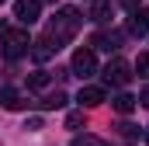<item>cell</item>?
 Listing matches in <instances>:
<instances>
[{"mask_svg": "<svg viewBox=\"0 0 149 146\" xmlns=\"http://www.w3.org/2000/svg\"><path fill=\"white\" fill-rule=\"evenodd\" d=\"M80 21H83V18H80V11H76V7H63V11H59V18L49 25V32H45V38H42V42H45L52 52H56V49H63V42L76 35Z\"/></svg>", "mask_w": 149, "mask_h": 146, "instance_id": "1", "label": "cell"}, {"mask_svg": "<svg viewBox=\"0 0 149 146\" xmlns=\"http://www.w3.org/2000/svg\"><path fill=\"white\" fill-rule=\"evenodd\" d=\"M0 52L7 56V59H17V56H24V52H31V38L24 28H7L3 35H0Z\"/></svg>", "mask_w": 149, "mask_h": 146, "instance_id": "2", "label": "cell"}, {"mask_svg": "<svg viewBox=\"0 0 149 146\" xmlns=\"http://www.w3.org/2000/svg\"><path fill=\"white\" fill-rule=\"evenodd\" d=\"M132 77H135V73H132V63H125V59H111V63L104 66V80L114 84V87H125Z\"/></svg>", "mask_w": 149, "mask_h": 146, "instance_id": "3", "label": "cell"}, {"mask_svg": "<svg viewBox=\"0 0 149 146\" xmlns=\"http://www.w3.org/2000/svg\"><path fill=\"white\" fill-rule=\"evenodd\" d=\"M94 70H97L94 49H76V52H73V73H76V77H90Z\"/></svg>", "mask_w": 149, "mask_h": 146, "instance_id": "4", "label": "cell"}, {"mask_svg": "<svg viewBox=\"0 0 149 146\" xmlns=\"http://www.w3.org/2000/svg\"><path fill=\"white\" fill-rule=\"evenodd\" d=\"M38 11H42V4H38V0H14V18H17V21H24V25L38 21Z\"/></svg>", "mask_w": 149, "mask_h": 146, "instance_id": "5", "label": "cell"}, {"mask_svg": "<svg viewBox=\"0 0 149 146\" xmlns=\"http://www.w3.org/2000/svg\"><path fill=\"white\" fill-rule=\"evenodd\" d=\"M76 101H80L83 108H97V105H104V101H108V94H104V87H83Z\"/></svg>", "mask_w": 149, "mask_h": 146, "instance_id": "6", "label": "cell"}, {"mask_svg": "<svg viewBox=\"0 0 149 146\" xmlns=\"http://www.w3.org/2000/svg\"><path fill=\"white\" fill-rule=\"evenodd\" d=\"M0 105H3L7 111H14V108H21L24 101H21V94H17L14 87H3V91H0Z\"/></svg>", "mask_w": 149, "mask_h": 146, "instance_id": "7", "label": "cell"}, {"mask_svg": "<svg viewBox=\"0 0 149 146\" xmlns=\"http://www.w3.org/2000/svg\"><path fill=\"white\" fill-rule=\"evenodd\" d=\"M132 32L149 35V11H132Z\"/></svg>", "mask_w": 149, "mask_h": 146, "instance_id": "8", "label": "cell"}, {"mask_svg": "<svg viewBox=\"0 0 149 146\" xmlns=\"http://www.w3.org/2000/svg\"><path fill=\"white\" fill-rule=\"evenodd\" d=\"M49 84H52V77H49L45 70H35L31 77H28V87H31V91H45Z\"/></svg>", "mask_w": 149, "mask_h": 146, "instance_id": "9", "label": "cell"}, {"mask_svg": "<svg viewBox=\"0 0 149 146\" xmlns=\"http://www.w3.org/2000/svg\"><path fill=\"white\" fill-rule=\"evenodd\" d=\"M90 14H94V21H111V4L108 0H94Z\"/></svg>", "mask_w": 149, "mask_h": 146, "instance_id": "10", "label": "cell"}, {"mask_svg": "<svg viewBox=\"0 0 149 146\" xmlns=\"http://www.w3.org/2000/svg\"><path fill=\"white\" fill-rule=\"evenodd\" d=\"M111 105H114V111H121V115H128V111L135 108V98H132V94H118V98H114Z\"/></svg>", "mask_w": 149, "mask_h": 146, "instance_id": "11", "label": "cell"}, {"mask_svg": "<svg viewBox=\"0 0 149 146\" xmlns=\"http://www.w3.org/2000/svg\"><path fill=\"white\" fill-rule=\"evenodd\" d=\"M63 105H66V94H63V91H56L52 98H45V101H42V108H63Z\"/></svg>", "mask_w": 149, "mask_h": 146, "instance_id": "12", "label": "cell"}, {"mask_svg": "<svg viewBox=\"0 0 149 146\" xmlns=\"http://www.w3.org/2000/svg\"><path fill=\"white\" fill-rule=\"evenodd\" d=\"M132 70L139 73V77H149V52H142V56H139V63H135Z\"/></svg>", "mask_w": 149, "mask_h": 146, "instance_id": "13", "label": "cell"}, {"mask_svg": "<svg viewBox=\"0 0 149 146\" xmlns=\"http://www.w3.org/2000/svg\"><path fill=\"white\" fill-rule=\"evenodd\" d=\"M80 122H83V111H70V115H66V125H70V129H76Z\"/></svg>", "mask_w": 149, "mask_h": 146, "instance_id": "14", "label": "cell"}, {"mask_svg": "<svg viewBox=\"0 0 149 146\" xmlns=\"http://www.w3.org/2000/svg\"><path fill=\"white\" fill-rule=\"evenodd\" d=\"M73 146H104V143H101V139H90V136H83V139H76Z\"/></svg>", "mask_w": 149, "mask_h": 146, "instance_id": "15", "label": "cell"}, {"mask_svg": "<svg viewBox=\"0 0 149 146\" xmlns=\"http://www.w3.org/2000/svg\"><path fill=\"white\" fill-rule=\"evenodd\" d=\"M121 7H128V11H139V0H118Z\"/></svg>", "mask_w": 149, "mask_h": 146, "instance_id": "16", "label": "cell"}, {"mask_svg": "<svg viewBox=\"0 0 149 146\" xmlns=\"http://www.w3.org/2000/svg\"><path fill=\"white\" fill-rule=\"evenodd\" d=\"M139 101H142V108H149V87L142 91V94H139Z\"/></svg>", "mask_w": 149, "mask_h": 146, "instance_id": "17", "label": "cell"}, {"mask_svg": "<svg viewBox=\"0 0 149 146\" xmlns=\"http://www.w3.org/2000/svg\"><path fill=\"white\" fill-rule=\"evenodd\" d=\"M146 146H149V129H146Z\"/></svg>", "mask_w": 149, "mask_h": 146, "instance_id": "18", "label": "cell"}, {"mask_svg": "<svg viewBox=\"0 0 149 146\" xmlns=\"http://www.w3.org/2000/svg\"><path fill=\"white\" fill-rule=\"evenodd\" d=\"M0 4H3V0H0Z\"/></svg>", "mask_w": 149, "mask_h": 146, "instance_id": "19", "label": "cell"}]
</instances>
